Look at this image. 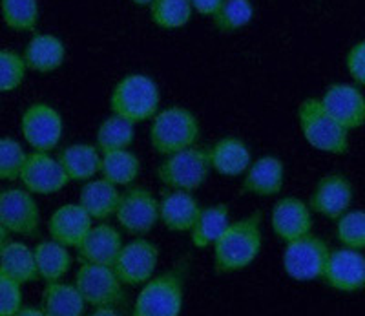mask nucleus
Listing matches in <instances>:
<instances>
[{"mask_svg": "<svg viewBox=\"0 0 365 316\" xmlns=\"http://www.w3.org/2000/svg\"><path fill=\"white\" fill-rule=\"evenodd\" d=\"M133 6H137V8H150V6L154 4V0H130Z\"/></svg>", "mask_w": 365, "mask_h": 316, "instance_id": "nucleus-44", "label": "nucleus"}, {"mask_svg": "<svg viewBox=\"0 0 365 316\" xmlns=\"http://www.w3.org/2000/svg\"><path fill=\"white\" fill-rule=\"evenodd\" d=\"M9 243V230L6 229L4 225L0 223V253L4 250V247Z\"/></svg>", "mask_w": 365, "mask_h": 316, "instance_id": "nucleus-43", "label": "nucleus"}, {"mask_svg": "<svg viewBox=\"0 0 365 316\" xmlns=\"http://www.w3.org/2000/svg\"><path fill=\"white\" fill-rule=\"evenodd\" d=\"M26 61L22 55L11 50H0V93L17 90L26 79Z\"/></svg>", "mask_w": 365, "mask_h": 316, "instance_id": "nucleus-37", "label": "nucleus"}, {"mask_svg": "<svg viewBox=\"0 0 365 316\" xmlns=\"http://www.w3.org/2000/svg\"><path fill=\"white\" fill-rule=\"evenodd\" d=\"M336 240L349 249H365V210H351L336 220Z\"/></svg>", "mask_w": 365, "mask_h": 316, "instance_id": "nucleus-35", "label": "nucleus"}, {"mask_svg": "<svg viewBox=\"0 0 365 316\" xmlns=\"http://www.w3.org/2000/svg\"><path fill=\"white\" fill-rule=\"evenodd\" d=\"M73 283L83 295L88 307H120L126 304V285L119 280L113 265H97V263L81 262Z\"/></svg>", "mask_w": 365, "mask_h": 316, "instance_id": "nucleus-7", "label": "nucleus"}, {"mask_svg": "<svg viewBox=\"0 0 365 316\" xmlns=\"http://www.w3.org/2000/svg\"><path fill=\"white\" fill-rule=\"evenodd\" d=\"M22 307V283L0 270V316H17Z\"/></svg>", "mask_w": 365, "mask_h": 316, "instance_id": "nucleus-38", "label": "nucleus"}, {"mask_svg": "<svg viewBox=\"0 0 365 316\" xmlns=\"http://www.w3.org/2000/svg\"><path fill=\"white\" fill-rule=\"evenodd\" d=\"M123 236L113 225L101 221L91 225L86 238L83 240L77 250H79L81 262L97 263V265H113L123 249Z\"/></svg>", "mask_w": 365, "mask_h": 316, "instance_id": "nucleus-21", "label": "nucleus"}, {"mask_svg": "<svg viewBox=\"0 0 365 316\" xmlns=\"http://www.w3.org/2000/svg\"><path fill=\"white\" fill-rule=\"evenodd\" d=\"M34 253L35 262H37L38 278L44 280L46 283L63 280L70 272L71 263H73L70 247L55 242L50 238V240L38 243Z\"/></svg>", "mask_w": 365, "mask_h": 316, "instance_id": "nucleus-28", "label": "nucleus"}, {"mask_svg": "<svg viewBox=\"0 0 365 316\" xmlns=\"http://www.w3.org/2000/svg\"><path fill=\"white\" fill-rule=\"evenodd\" d=\"M119 200V187L104 178L90 179L79 192V203L93 218V221H106L115 216Z\"/></svg>", "mask_w": 365, "mask_h": 316, "instance_id": "nucleus-25", "label": "nucleus"}, {"mask_svg": "<svg viewBox=\"0 0 365 316\" xmlns=\"http://www.w3.org/2000/svg\"><path fill=\"white\" fill-rule=\"evenodd\" d=\"M21 181L31 194L51 195L63 190L71 183L57 158H51L50 152H31L22 168Z\"/></svg>", "mask_w": 365, "mask_h": 316, "instance_id": "nucleus-14", "label": "nucleus"}, {"mask_svg": "<svg viewBox=\"0 0 365 316\" xmlns=\"http://www.w3.org/2000/svg\"><path fill=\"white\" fill-rule=\"evenodd\" d=\"M0 270L19 280L22 285L41 280L34 249H29L22 242H9L4 247V250L0 253Z\"/></svg>", "mask_w": 365, "mask_h": 316, "instance_id": "nucleus-30", "label": "nucleus"}, {"mask_svg": "<svg viewBox=\"0 0 365 316\" xmlns=\"http://www.w3.org/2000/svg\"><path fill=\"white\" fill-rule=\"evenodd\" d=\"M285 187V165L276 156H262L252 161L243 174V194L257 198H272L282 194Z\"/></svg>", "mask_w": 365, "mask_h": 316, "instance_id": "nucleus-19", "label": "nucleus"}, {"mask_svg": "<svg viewBox=\"0 0 365 316\" xmlns=\"http://www.w3.org/2000/svg\"><path fill=\"white\" fill-rule=\"evenodd\" d=\"M190 2L194 11L203 17H214L223 4V0H190Z\"/></svg>", "mask_w": 365, "mask_h": 316, "instance_id": "nucleus-40", "label": "nucleus"}, {"mask_svg": "<svg viewBox=\"0 0 365 316\" xmlns=\"http://www.w3.org/2000/svg\"><path fill=\"white\" fill-rule=\"evenodd\" d=\"M57 159L70 181L86 183L99 174L103 152L91 143H73L58 150Z\"/></svg>", "mask_w": 365, "mask_h": 316, "instance_id": "nucleus-24", "label": "nucleus"}, {"mask_svg": "<svg viewBox=\"0 0 365 316\" xmlns=\"http://www.w3.org/2000/svg\"><path fill=\"white\" fill-rule=\"evenodd\" d=\"M21 132L35 152H51L63 139V116L48 103L29 104L22 113Z\"/></svg>", "mask_w": 365, "mask_h": 316, "instance_id": "nucleus-10", "label": "nucleus"}, {"mask_svg": "<svg viewBox=\"0 0 365 316\" xmlns=\"http://www.w3.org/2000/svg\"><path fill=\"white\" fill-rule=\"evenodd\" d=\"M345 64H347V71L353 77L354 83L365 86V41L356 42L349 50Z\"/></svg>", "mask_w": 365, "mask_h": 316, "instance_id": "nucleus-39", "label": "nucleus"}, {"mask_svg": "<svg viewBox=\"0 0 365 316\" xmlns=\"http://www.w3.org/2000/svg\"><path fill=\"white\" fill-rule=\"evenodd\" d=\"M214 269L217 275H232L256 262L263 249L262 210L230 221L214 243Z\"/></svg>", "mask_w": 365, "mask_h": 316, "instance_id": "nucleus-1", "label": "nucleus"}, {"mask_svg": "<svg viewBox=\"0 0 365 316\" xmlns=\"http://www.w3.org/2000/svg\"><path fill=\"white\" fill-rule=\"evenodd\" d=\"M93 316H115L119 315L117 307H112V305H104V307H96L91 311Z\"/></svg>", "mask_w": 365, "mask_h": 316, "instance_id": "nucleus-42", "label": "nucleus"}, {"mask_svg": "<svg viewBox=\"0 0 365 316\" xmlns=\"http://www.w3.org/2000/svg\"><path fill=\"white\" fill-rule=\"evenodd\" d=\"M148 9L152 22L161 29L185 28L194 15L190 0H154Z\"/></svg>", "mask_w": 365, "mask_h": 316, "instance_id": "nucleus-32", "label": "nucleus"}, {"mask_svg": "<svg viewBox=\"0 0 365 316\" xmlns=\"http://www.w3.org/2000/svg\"><path fill=\"white\" fill-rule=\"evenodd\" d=\"M230 207L227 203H214L210 207H201L197 220L194 221L190 234V243L195 249H207L216 243L217 238L230 225Z\"/></svg>", "mask_w": 365, "mask_h": 316, "instance_id": "nucleus-27", "label": "nucleus"}, {"mask_svg": "<svg viewBox=\"0 0 365 316\" xmlns=\"http://www.w3.org/2000/svg\"><path fill=\"white\" fill-rule=\"evenodd\" d=\"M210 170L208 148L194 145L175 154L165 156L158 167V179L166 188L195 192L203 187Z\"/></svg>", "mask_w": 365, "mask_h": 316, "instance_id": "nucleus-6", "label": "nucleus"}, {"mask_svg": "<svg viewBox=\"0 0 365 316\" xmlns=\"http://www.w3.org/2000/svg\"><path fill=\"white\" fill-rule=\"evenodd\" d=\"M319 101L324 108L349 132L365 125V97L353 84H331Z\"/></svg>", "mask_w": 365, "mask_h": 316, "instance_id": "nucleus-17", "label": "nucleus"}, {"mask_svg": "<svg viewBox=\"0 0 365 316\" xmlns=\"http://www.w3.org/2000/svg\"><path fill=\"white\" fill-rule=\"evenodd\" d=\"M354 200V188L344 174L332 172L316 183L309 200L312 213L336 221L347 213Z\"/></svg>", "mask_w": 365, "mask_h": 316, "instance_id": "nucleus-16", "label": "nucleus"}, {"mask_svg": "<svg viewBox=\"0 0 365 316\" xmlns=\"http://www.w3.org/2000/svg\"><path fill=\"white\" fill-rule=\"evenodd\" d=\"M201 136L200 119L185 106H166L152 117L150 125V145L155 154L170 156L197 145Z\"/></svg>", "mask_w": 365, "mask_h": 316, "instance_id": "nucleus-3", "label": "nucleus"}, {"mask_svg": "<svg viewBox=\"0 0 365 316\" xmlns=\"http://www.w3.org/2000/svg\"><path fill=\"white\" fill-rule=\"evenodd\" d=\"M0 15L9 29L35 31L38 24L37 0H0Z\"/></svg>", "mask_w": 365, "mask_h": 316, "instance_id": "nucleus-34", "label": "nucleus"}, {"mask_svg": "<svg viewBox=\"0 0 365 316\" xmlns=\"http://www.w3.org/2000/svg\"><path fill=\"white\" fill-rule=\"evenodd\" d=\"M141 174V159L130 148L106 152L101 159L99 175L117 187H130Z\"/></svg>", "mask_w": 365, "mask_h": 316, "instance_id": "nucleus-29", "label": "nucleus"}, {"mask_svg": "<svg viewBox=\"0 0 365 316\" xmlns=\"http://www.w3.org/2000/svg\"><path fill=\"white\" fill-rule=\"evenodd\" d=\"M17 316H44V311L42 307H31V305H22L19 309V315Z\"/></svg>", "mask_w": 365, "mask_h": 316, "instance_id": "nucleus-41", "label": "nucleus"}, {"mask_svg": "<svg viewBox=\"0 0 365 316\" xmlns=\"http://www.w3.org/2000/svg\"><path fill=\"white\" fill-rule=\"evenodd\" d=\"M41 307L44 316H81L86 312V302L75 283L63 280L46 283Z\"/></svg>", "mask_w": 365, "mask_h": 316, "instance_id": "nucleus-26", "label": "nucleus"}, {"mask_svg": "<svg viewBox=\"0 0 365 316\" xmlns=\"http://www.w3.org/2000/svg\"><path fill=\"white\" fill-rule=\"evenodd\" d=\"M22 57L28 70L37 73H51L57 71L66 61V46L57 35L35 34L26 44Z\"/></svg>", "mask_w": 365, "mask_h": 316, "instance_id": "nucleus-23", "label": "nucleus"}, {"mask_svg": "<svg viewBox=\"0 0 365 316\" xmlns=\"http://www.w3.org/2000/svg\"><path fill=\"white\" fill-rule=\"evenodd\" d=\"M322 280L334 291H361L365 289V254L344 245L331 249Z\"/></svg>", "mask_w": 365, "mask_h": 316, "instance_id": "nucleus-13", "label": "nucleus"}, {"mask_svg": "<svg viewBox=\"0 0 365 316\" xmlns=\"http://www.w3.org/2000/svg\"><path fill=\"white\" fill-rule=\"evenodd\" d=\"M201 210L200 201L188 190L163 188L159 198V223L170 233H188Z\"/></svg>", "mask_w": 365, "mask_h": 316, "instance_id": "nucleus-18", "label": "nucleus"}, {"mask_svg": "<svg viewBox=\"0 0 365 316\" xmlns=\"http://www.w3.org/2000/svg\"><path fill=\"white\" fill-rule=\"evenodd\" d=\"M161 92L152 77L145 73H128L113 86L110 110L133 125L150 121L159 112Z\"/></svg>", "mask_w": 365, "mask_h": 316, "instance_id": "nucleus-4", "label": "nucleus"}, {"mask_svg": "<svg viewBox=\"0 0 365 316\" xmlns=\"http://www.w3.org/2000/svg\"><path fill=\"white\" fill-rule=\"evenodd\" d=\"M113 218L130 236H145L159 223V200L146 187L130 185L125 192H120Z\"/></svg>", "mask_w": 365, "mask_h": 316, "instance_id": "nucleus-9", "label": "nucleus"}, {"mask_svg": "<svg viewBox=\"0 0 365 316\" xmlns=\"http://www.w3.org/2000/svg\"><path fill=\"white\" fill-rule=\"evenodd\" d=\"M329 249L327 242L316 234L298 238L294 242L285 243L282 256V265L287 276L296 282H314L322 280L327 265Z\"/></svg>", "mask_w": 365, "mask_h": 316, "instance_id": "nucleus-8", "label": "nucleus"}, {"mask_svg": "<svg viewBox=\"0 0 365 316\" xmlns=\"http://www.w3.org/2000/svg\"><path fill=\"white\" fill-rule=\"evenodd\" d=\"M254 19V6L250 0H223L221 8L212 17L214 28L220 34H236L247 28Z\"/></svg>", "mask_w": 365, "mask_h": 316, "instance_id": "nucleus-33", "label": "nucleus"}, {"mask_svg": "<svg viewBox=\"0 0 365 316\" xmlns=\"http://www.w3.org/2000/svg\"><path fill=\"white\" fill-rule=\"evenodd\" d=\"M0 223L9 234L37 236L41 229V210L28 188L0 190Z\"/></svg>", "mask_w": 365, "mask_h": 316, "instance_id": "nucleus-12", "label": "nucleus"}, {"mask_svg": "<svg viewBox=\"0 0 365 316\" xmlns=\"http://www.w3.org/2000/svg\"><path fill=\"white\" fill-rule=\"evenodd\" d=\"M312 225L314 221H312L311 207L299 198L285 195L274 203L270 213V227L279 242L289 243L307 236L312 233Z\"/></svg>", "mask_w": 365, "mask_h": 316, "instance_id": "nucleus-15", "label": "nucleus"}, {"mask_svg": "<svg viewBox=\"0 0 365 316\" xmlns=\"http://www.w3.org/2000/svg\"><path fill=\"white\" fill-rule=\"evenodd\" d=\"M133 123H130L125 117L115 116L112 113L110 117H106L103 123L99 125L96 133V145L97 148L106 154V152H113V150H123L130 148L135 138V132H133Z\"/></svg>", "mask_w": 365, "mask_h": 316, "instance_id": "nucleus-31", "label": "nucleus"}, {"mask_svg": "<svg viewBox=\"0 0 365 316\" xmlns=\"http://www.w3.org/2000/svg\"><path fill=\"white\" fill-rule=\"evenodd\" d=\"M159 263V247L145 236H133L125 243L117 256L113 269L126 287H135L148 282L155 275Z\"/></svg>", "mask_w": 365, "mask_h": 316, "instance_id": "nucleus-11", "label": "nucleus"}, {"mask_svg": "<svg viewBox=\"0 0 365 316\" xmlns=\"http://www.w3.org/2000/svg\"><path fill=\"white\" fill-rule=\"evenodd\" d=\"M298 123L303 138L312 148L332 156H341L349 150V130L344 128L316 97L302 101L298 106Z\"/></svg>", "mask_w": 365, "mask_h": 316, "instance_id": "nucleus-5", "label": "nucleus"}, {"mask_svg": "<svg viewBox=\"0 0 365 316\" xmlns=\"http://www.w3.org/2000/svg\"><path fill=\"white\" fill-rule=\"evenodd\" d=\"M187 262L161 275L152 276L141 285L133 304V316H178L185 305V282H187Z\"/></svg>", "mask_w": 365, "mask_h": 316, "instance_id": "nucleus-2", "label": "nucleus"}, {"mask_svg": "<svg viewBox=\"0 0 365 316\" xmlns=\"http://www.w3.org/2000/svg\"><path fill=\"white\" fill-rule=\"evenodd\" d=\"M212 170H216L225 178H237L243 175L252 163V156L243 139L236 136H225L217 139L212 146H208Z\"/></svg>", "mask_w": 365, "mask_h": 316, "instance_id": "nucleus-22", "label": "nucleus"}, {"mask_svg": "<svg viewBox=\"0 0 365 316\" xmlns=\"http://www.w3.org/2000/svg\"><path fill=\"white\" fill-rule=\"evenodd\" d=\"M91 225H93V218L77 201V203L63 205L51 214L48 221V233L55 242L63 243L70 249H77L86 238Z\"/></svg>", "mask_w": 365, "mask_h": 316, "instance_id": "nucleus-20", "label": "nucleus"}, {"mask_svg": "<svg viewBox=\"0 0 365 316\" xmlns=\"http://www.w3.org/2000/svg\"><path fill=\"white\" fill-rule=\"evenodd\" d=\"M26 159L28 154L21 143L13 138H0V181L21 179Z\"/></svg>", "mask_w": 365, "mask_h": 316, "instance_id": "nucleus-36", "label": "nucleus"}]
</instances>
